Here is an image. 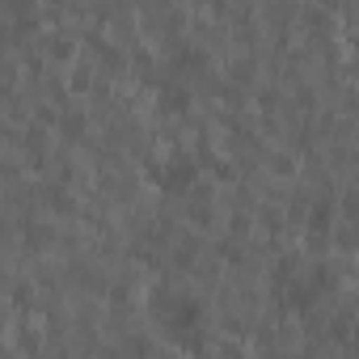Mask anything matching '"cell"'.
<instances>
[{
	"label": "cell",
	"mask_w": 359,
	"mask_h": 359,
	"mask_svg": "<svg viewBox=\"0 0 359 359\" xmlns=\"http://www.w3.org/2000/svg\"><path fill=\"white\" fill-rule=\"evenodd\" d=\"M165 169H173V173H165L169 187H182V182H191V177H195V169H191L187 161H173V165H165Z\"/></svg>",
	"instance_id": "cell-1"
}]
</instances>
